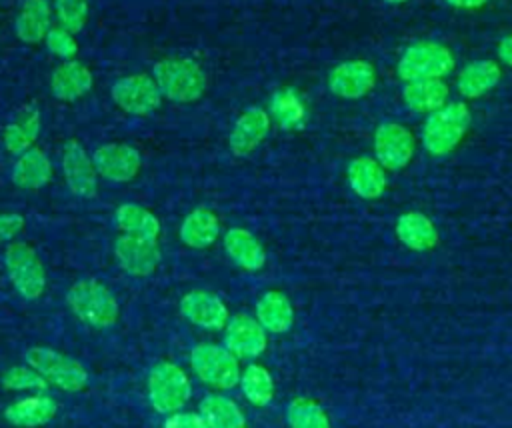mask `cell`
<instances>
[{"label":"cell","mask_w":512,"mask_h":428,"mask_svg":"<svg viewBox=\"0 0 512 428\" xmlns=\"http://www.w3.org/2000/svg\"><path fill=\"white\" fill-rule=\"evenodd\" d=\"M10 178L14 186L22 190H38L46 186L52 178V164L46 152L32 146L30 150L16 156L10 170Z\"/></svg>","instance_id":"21"},{"label":"cell","mask_w":512,"mask_h":428,"mask_svg":"<svg viewBox=\"0 0 512 428\" xmlns=\"http://www.w3.org/2000/svg\"><path fill=\"white\" fill-rule=\"evenodd\" d=\"M500 76L502 70L494 60H474L462 68L456 86L464 98H480L498 84Z\"/></svg>","instance_id":"28"},{"label":"cell","mask_w":512,"mask_h":428,"mask_svg":"<svg viewBox=\"0 0 512 428\" xmlns=\"http://www.w3.org/2000/svg\"><path fill=\"white\" fill-rule=\"evenodd\" d=\"M94 76L88 66L78 60H66L50 76V90L60 102H74L90 92Z\"/></svg>","instance_id":"18"},{"label":"cell","mask_w":512,"mask_h":428,"mask_svg":"<svg viewBox=\"0 0 512 428\" xmlns=\"http://www.w3.org/2000/svg\"><path fill=\"white\" fill-rule=\"evenodd\" d=\"M164 428H208V424L200 412H172Z\"/></svg>","instance_id":"38"},{"label":"cell","mask_w":512,"mask_h":428,"mask_svg":"<svg viewBox=\"0 0 512 428\" xmlns=\"http://www.w3.org/2000/svg\"><path fill=\"white\" fill-rule=\"evenodd\" d=\"M56 18L62 28L76 34L88 20V0H54Z\"/></svg>","instance_id":"36"},{"label":"cell","mask_w":512,"mask_h":428,"mask_svg":"<svg viewBox=\"0 0 512 428\" xmlns=\"http://www.w3.org/2000/svg\"><path fill=\"white\" fill-rule=\"evenodd\" d=\"M24 230V216L16 212H0V242L16 238Z\"/></svg>","instance_id":"39"},{"label":"cell","mask_w":512,"mask_h":428,"mask_svg":"<svg viewBox=\"0 0 512 428\" xmlns=\"http://www.w3.org/2000/svg\"><path fill=\"white\" fill-rule=\"evenodd\" d=\"M384 2H388V4H402V2H406V0H384Z\"/></svg>","instance_id":"42"},{"label":"cell","mask_w":512,"mask_h":428,"mask_svg":"<svg viewBox=\"0 0 512 428\" xmlns=\"http://www.w3.org/2000/svg\"><path fill=\"white\" fill-rule=\"evenodd\" d=\"M240 386L246 400L254 406H266L274 396L272 374L262 364H248L240 374Z\"/></svg>","instance_id":"33"},{"label":"cell","mask_w":512,"mask_h":428,"mask_svg":"<svg viewBox=\"0 0 512 428\" xmlns=\"http://www.w3.org/2000/svg\"><path fill=\"white\" fill-rule=\"evenodd\" d=\"M472 122L470 110L464 102H446L442 108L428 114L422 128V144L428 154L444 156L452 152Z\"/></svg>","instance_id":"3"},{"label":"cell","mask_w":512,"mask_h":428,"mask_svg":"<svg viewBox=\"0 0 512 428\" xmlns=\"http://www.w3.org/2000/svg\"><path fill=\"white\" fill-rule=\"evenodd\" d=\"M152 78L164 98L176 104H190L204 96L208 76L202 66L184 56H168L154 64Z\"/></svg>","instance_id":"1"},{"label":"cell","mask_w":512,"mask_h":428,"mask_svg":"<svg viewBox=\"0 0 512 428\" xmlns=\"http://www.w3.org/2000/svg\"><path fill=\"white\" fill-rule=\"evenodd\" d=\"M110 96L122 112L132 116H148L156 112L164 98L158 84L148 74H130L118 78L110 88Z\"/></svg>","instance_id":"9"},{"label":"cell","mask_w":512,"mask_h":428,"mask_svg":"<svg viewBox=\"0 0 512 428\" xmlns=\"http://www.w3.org/2000/svg\"><path fill=\"white\" fill-rule=\"evenodd\" d=\"M374 154L384 170H400L414 156V136L398 122H384L374 134Z\"/></svg>","instance_id":"11"},{"label":"cell","mask_w":512,"mask_h":428,"mask_svg":"<svg viewBox=\"0 0 512 428\" xmlns=\"http://www.w3.org/2000/svg\"><path fill=\"white\" fill-rule=\"evenodd\" d=\"M190 366L194 374L208 386L230 390L240 384V366L236 356L226 346L198 344L190 352Z\"/></svg>","instance_id":"8"},{"label":"cell","mask_w":512,"mask_h":428,"mask_svg":"<svg viewBox=\"0 0 512 428\" xmlns=\"http://www.w3.org/2000/svg\"><path fill=\"white\" fill-rule=\"evenodd\" d=\"M66 304L78 320L94 328H108L116 324L120 314L110 288L94 278L74 282L66 292Z\"/></svg>","instance_id":"2"},{"label":"cell","mask_w":512,"mask_h":428,"mask_svg":"<svg viewBox=\"0 0 512 428\" xmlns=\"http://www.w3.org/2000/svg\"><path fill=\"white\" fill-rule=\"evenodd\" d=\"M290 428H330L324 408L310 398H294L286 408Z\"/></svg>","instance_id":"34"},{"label":"cell","mask_w":512,"mask_h":428,"mask_svg":"<svg viewBox=\"0 0 512 428\" xmlns=\"http://www.w3.org/2000/svg\"><path fill=\"white\" fill-rule=\"evenodd\" d=\"M200 414L208 428H246V418L238 404L222 394H206L200 402Z\"/></svg>","instance_id":"31"},{"label":"cell","mask_w":512,"mask_h":428,"mask_svg":"<svg viewBox=\"0 0 512 428\" xmlns=\"http://www.w3.org/2000/svg\"><path fill=\"white\" fill-rule=\"evenodd\" d=\"M452 52L438 42H416L408 46L398 60V76L404 82L444 78L454 70Z\"/></svg>","instance_id":"5"},{"label":"cell","mask_w":512,"mask_h":428,"mask_svg":"<svg viewBox=\"0 0 512 428\" xmlns=\"http://www.w3.org/2000/svg\"><path fill=\"white\" fill-rule=\"evenodd\" d=\"M4 266L14 290L24 300H38L46 290V270L40 256L24 242H12L4 250Z\"/></svg>","instance_id":"7"},{"label":"cell","mask_w":512,"mask_h":428,"mask_svg":"<svg viewBox=\"0 0 512 428\" xmlns=\"http://www.w3.org/2000/svg\"><path fill=\"white\" fill-rule=\"evenodd\" d=\"M224 250L230 256V260L246 272H258L266 264V252L262 244L246 228L226 230Z\"/></svg>","instance_id":"23"},{"label":"cell","mask_w":512,"mask_h":428,"mask_svg":"<svg viewBox=\"0 0 512 428\" xmlns=\"http://www.w3.org/2000/svg\"><path fill=\"white\" fill-rule=\"evenodd\" d=\"M62 174L68 190L78 198H94L98 192V172L92 156L76 140L62 148Z\"/></svg>","instance_id":"10"},{"label":"cell","mask_w":512,"mask_h":428,"mask_svg":"<svg viewBox=\"0 0 512 428\" xmlns=\"http://www.w3.org/2000/svg\"><path fill=\"white\" fill-rule=\"evenodd\" d=\"M270 114L284 130L300 128L306 120L304 102L294 88H280L274 92L270 100Z\"/></svg>","instance_id":"32"},{"label":"cell","mask_w":512,"mask_h":428,"mask_svg":"<svg viewBox=\"0 0 512 428\" xmlns=\"http://www.w3.org/2000/svg\"><path fill=\"white\" fill-rule=\"evenodd\" d=\"M180 314L204 330H222L230 320V312L222 298L208 290L186 292L180 298Z\"/></svg>","instance_id":"15"},{"label":"cell","mask_w":512,"mask_h":428,"mask_svg":"<svg viewBox=\"0 0 512 428\" xmlns=\"http://www.w3.org/2000/svg\"><path fill=\"white\" fill-rule=\"evenodd\" d=\"M348 184L356 196L374 200L384 194L388 180L382 164L376 158L360 156L348 164Z\"/></svg>","instance_id":"22"},{"label":"cell","mask_w":512,"mask_h":428,"mask_svg":"<svg viewBox=\"0 0 512 428\" xmlns=\"http://www.w3.org/2000/svg\"><path fill=\"white\" fill-rule=\"evenodd\" d=\"M402 98L410 110L432 114L448 102V86L442 78L406 82L402 88Z\"/></svg>","instance_id":"29"},{"label":"cell","mask_w":512,"mask_h":428,"mask_svg":"<svg viewBox=\"0 0 512 428\" xmlns=\"http://www.w3.org/2000/svg\"><path fill=\"white\" fill-rule=\"evenodd\" d=\"M0 382L6 390H46L48 382L32 366H10L2 372Z\"/></svg>","instance_id":"35"},{"label":"cell","mask_w":512,"mask_h":428,"mask_svg":"<svg viewBox=\"0 0 512 428\" xmlns=\"http://www.w3.org/2000/svg\"><path fill=\"white\" fill-rule=\"evenodd\" d=\"M396 236L406 248L414 252L432 250L440 240L434 222L426 214L416 210L404 212L396 220Z\"/></svg>","instance_id":"24"},{"label":"cell","mask_w":512,"mask_h":428,"mask_svg":"<svg viewBox=\"0 0 512 428\" xmlns=\"http://www.w3.org/2000/svg\"><path fill=\"white\" fill-rule=\"evenodd\" d=\"M114 220L124 234L148 238V240H158L160 236V220L140 204H134V202L120 204L116 208Z\"/></svg>","instance_id":"30"},{"label":"cell","mask_w":512,"mask_h":428,"mask_svg":"<svg viewBox=\"0 0 512 428\" xmlns=\"http://www.w3.org/2000/svg\"><path fill=\"white\" fill-rule=\"evenodd\" d=\"M58 412V404L52 396L36 394L20 398L6 406L4 418L16 428H38L48 424Z\"/></svg>","instance_id":"19"},{"label":"cell","mask_w":512,"mask_h":428,"mask_svg":"<svg viewBox=\"0 0 512 428\" xmlns=\"http://www.w3.org/2000/svg\"><path fill=\"white\" fill-rule=\"evenodd\" d=\"M92 160L98 176L116 184L136 178L142 166L140 152L134 146L122 142H108L98 146L92 154Z\"/></svg>","instance_id":"13"},{"label":"cell","mask_w":512,"mask_h":428,"mask_svg":"<svg viewBox=\"0 0 512 428\" xmlns=\"http://www.w3.org/2000/svg\"><path fill=\"white\" fill-rule=\"evenodd\" d=\"M46 48L50 50V54L58 56V58H64V60H72L78 52V42L74 38L72 32H68L66 28L58 26V28H52L46 38Z\"/></svg>","instance_id":"37"},{"label":"cell","mask_w":512,"mask_h":428,"mask_svg":"<svg viewBox=\"0 0 512 428\" xmlns=\"http://www.w3.org/2000/svg\"><path fill=\"white\" fill-rule=\"evenodd\" d=\"M40 132V112L36 106H24L16 118L4 128L2 142L10 154L20 156L30 150Z\"/></svg>","instance_id":"27"},{"label":"cell","mask_w":512,"mask_h":428,"mask_svg":"<svg viewBox=\"0 0 512 428\" xmlns=\"http://www.w3.org/2000/svg\"><path fill=\"white\" fill-rule=\"evenodd\" d=\"M256 320L266 332L284 334L294 324V308L286 294L278 290H268L256 302Z\"/></svg>","instance_id":"26"},{"label":"cell","mask_w":512,"mask_h":428,"mask_svg":"<svg viewBox=\"0 0 512 428\" xmlns=\"http://www.w3.org/2000/svg\"><path fill=\"white\" fill-rule=\"evenodd\" d=\"M52 30V6L48 0H24L16 20L14 32L24 44H38Z\"/></svg>","instance_id":"20"},{"label":"cell","mask_w":512,"mask_h":428,"mask_svg":"<svg viewBox=\"0 0 512 428\" xmlns=\"http://www.w3.org/2000/svg\"><path fill=\"white\" fill-rule=\"evenodd\" d=\"M180 240L188 248L204 250L220 236V220L210 208H194L180 224Z\"/></svg>","instance_id":"25"},{"label":"cell","mask_w":512,"mask_h":428,"mask_svg":"<svg viewBox=\"0 0 512 428\" xmlns=\"http://www.w3.org/2000/svg\"><path fill=\"white\" fill-rule=\"evenodd\" d=\"M114 258L128 276L146 278L160 264L158 240L122 234L114 242Z\"/></svg>","instance_id":"12"},{"label":"cell","mask_w":512,"mask_h":428,"mask_svg":"<svg viewBox=\"0 0 512 428\" xmlns=\"http://www.w3.org/2000/svg\"><path fill=\"white\" fill-rule=\"evenodd\" d=\"M192 394L186 372L174 362H158L148 374V400L158 414L178 412Z\"/></svg>","instance_id":"6"},{"label":"cell","mask_w":512,"mask_h":428,"mask_svg":"<svg viewBox=\"0 0 512 428\" xmlns=\"http://www.w3.org/2000/svg\"><path fill=\"white\" fill-rule=\"evenodd\" d=\"M268 130H270V114L262 106L246 108L236 118L228 136V146L232 154L238 158L252 154L268 136Z\"/></svg>","instance_id":"16"},{"label":"cell","mask_w":512,"mask_h":428,"mask_svg":"<svg viewBox=\"0 0 512 428\" xmlns=\"http://www.w3.org/2000/svg\"><path fill=\"white\" fill-rule=\"evenodd\" d=\"M376 84L374 66L366 60H346L330 70L328 88L334 96L344 100H358L366 96Z\"/></svg>","instance_id":"14"},{"label":"cell","mask_w":512,"mask_h":428,"mask_svg":"<svg viewBox=\"0 0 512 428\" xmlns=\"http://www.w3.org/2000/svg\"><path fill=\"white\" fill-rule=\"evenodd\" d=\"M450 6L454 8H466V10H472V8H480L484 6L488 0H446Z\"/></svg>","instance_id":"41"},{"label":"cell","mask_w":512,"mask_h":428,"mask_svg":"<svg viewBox=\"0 0 512 428\" xmlns=\"http://www.w3.org/2000/svg\"><path fill=\"white\" fill-rule=\"evenodd\" d=\"M224 330L226 348L236 358H256L266 350V330L256 318L248 314H234Z\"/></svg>","instance_id":"17"},{"label":"cell","mask_w":512,"mask_h":428,"mask_svg":"<svg viewBox=\"0 0 512 428\" xmlns=\"http://www.w3.org/2000/svg\"><path fill=\"white\" fill-rule=\"evenodd\" d=\"M498 58L506 66H512V34L500 40V44H498Z\"/></svg>","instance_id":"40"},{"label":"cell","mask_w":512,"mask_h":428,"mask_svg":"<svg viewBox=\"0 0 512 428\" xmlns=\"http://www.w3.org/2000/svg\"><path fill=\"white\" fill-rule=\"evenodd\" d=\"M24 358L26 364L32 366L48 384L64 392H80L88 386L86 368L62 352L46 346H30L24 352Z\"/></svg>","instance_id":"4"}]
</instances>
